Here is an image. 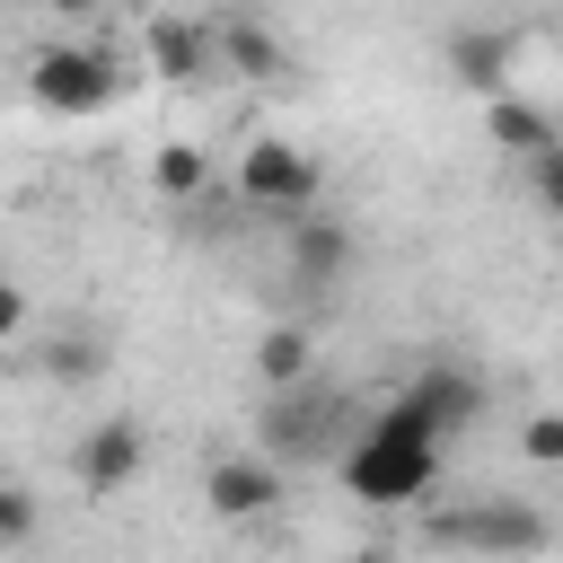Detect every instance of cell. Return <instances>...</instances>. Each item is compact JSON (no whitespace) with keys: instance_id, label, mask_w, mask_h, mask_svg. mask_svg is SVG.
<instances>
[{"instance_id":"obj_6","label":"cell","mask_w":563,"mask_h":563,"mask_svg":"<svg viewBox=\"0 0 563 563\" xmlns=\"http://www.w3.org/2000/svg\"><path fill=\"white\" fill-rule=\"evenodd\" d=\"M396 405L431 431V440H457L466 422H484V378L466 369V361H449V352H431L405 387H396Z\"/></svg>"},{"instance_id":"obj_18","label":"cell","mask_w":563,"mask_h":563,"mask_svg":"<svg viewBox=\"0 0 563 563\" xmlns=\"http://www.w3.org/2000/svg\"><path fill=\"white\" fill-rule=\"evenodd\" d=\"M519 449H528L537 466H563V405H554V413H528V431H519Z\"/></svg>"},{"instance_id":"obj_19","label":"cell","mask_w":563,"mask_h":563,"mask_svg":"<svg viewBox=\"0 0 563 563\" xmlns=\"http://www.w3.org/2000/svg\"><path fill=\"white\" fill-rule=\"evenodd\" d=\"M537 202H545V211H563V141L537 158Z\"/></svg>"},{"instance_id":"obj_8","label":"cell","mask_w":563,"mask_h":563,"mask_svg":"<svg viewBox=\"0 0 563 563\" xmlns=\"http://www.w3.org/2000/svg\"><path fill=\"white\" fill-rule=\"evenodd\" d=\"M352 229L334 220V211H299V220H282V273H290V290H308V299H325L343 273H352Z\"/></svg>"},{"instance_id":"obj_10","label":"cell","mask_w":563,"mask_h":563,"mask_svg":"<svg viewBox=\"0 0 563 563\" xmlns=\"http://www.w3.org/2000/svg\"><path fill=\"white\" fill-rule=\"evenodd\" d=\"M282 457H264V449H238V457H211L202 466V501H211V519H229V528H246V519H264V510H282Z\"/></svg>"},{"instance_id":"obj_17","label":"cell","mask_w":563,"mask_h":563,"mask_svg":"<svg viewBox=\"0 0 563 563\" xmlns=\"http://www.w3.org/2000/svg\"><path fill=\"white\" fill-rule=\"evenodd\" d=\"M88 369H97V343H88V334L44 343V378H88Z\"/></svg>"},{"instance_id":"obj_15","label":"cell","mask_w":563,"mask_h":563,"mask_svg":"<svg viewBox=\"0 0 563 563\" xmlns=\"http://www.w3.org/2000/svg\"><path fill=\"white\" fill-rule=\"evenodd\" d=\"M308 325H264V343H255V378L264 387H299L308 378Z\"/></svg>"},{"instance_id":"obj_11","label":"cell","mask_w":563,"mask_h":563,"mask_svg":"<svg viewBox=\"0 0 563 563\" xmlns=\"http://www.w3.org/2000/svg\"><path fill=\"white\" fill-rule=\"evenodd\" d=\"M211 35H220V79L264 88V79H282V70H290V44H282L264 18H246V9H220V18H211Z\"/></svg>"},{"instance_id":"obj_16","label":"cell","mask_w":563,"mask_h":563,"mask_svg":"<svg viewBox=\"0 0 563 563\" xmlns=\"http://www.w3.org/2000/svg\"><path fill=\"white\" fill-rule=\"evenodd\" d=\"M35 545V484H0V554Z\"/></svg>"},{"instance_id":"obj_13","label":"cell","mask_w":563,"mask_h":563,"mask_svg":"<svg viewBox=\"0 0 563 563\" xmlns=\"http://www.w3.org/2000/svg\"><path fill=\"white\" fill-rule=\"evenodd\" d=\"M449 70H457V88H475V97H501L510 35H493V26H457V35H449Z\"/></svg>"},{"instance_id":"obj_9","label":"cell","mask_w":563,"mask_h":563,"mask_svg":"<svg viewBox=\"0 0 563 563\" xmlns=\"http://www.w3.org/2000/svg\"><path fill=\"white\" fill-rule=\"evenodd\" d=\"M70 466H79V493H88V501H114L123 484H141V466H150V431H141L132 413H106V422L79 431Z\"/></svg>"},{"instance_id":"obj_2","label":"cell","mask_w":563,"mask_h":563,"mask_svg":"<svg viewBox=\"0 0 563 563\" xmlns=\"http://www.w3.org/2000/svg\"><path fill=\"white\" fill-rule=\"evenodd\" d=\"M422 545L466 554V563H537L554 545V519L537 501H519V493H484V501L422 510Z\"/></svg>"},{"instance_id":"obj_3","label":"cell","mask_w":563,"mask_h":563,"mask_svg":"<svg viewBox=\"0 0 563 563\" xmlns=\"http://www.w3.org/2000/svg\"><path fill=\"white\" fill-rule=\"evenodd\" d=\"M26 97L44 106V114H106L114 97H123V70H114V53H97V44H35L26 53Z\"/></svg>"},{"instance_id":"obj_20","label":"cell","mask_w":563,"mask_h":563,"mask_svg":"<svg viewBox=\"0 0 563 563\" xmlns=\"http://www.w3.org/2000/svg\"><path fill=\"white\" fill-rule=\"evenodd\" d=\"M44 9H53V18H97L106 0H44Z\"/></svg>"},{"instance_id":"obj_4","label":"cell","mask_w":563,"mask_h":563,"mask_svg":"<svg viewBox=\"0 0 563 563\" xmlns=\"http://www.w3.org/2000/svg\"><path fill=\"white\" fill-rule=\"evenodd\" d=\"M343 413H352V405H343L334 387H317V378H299V387H264L255 449H264V457H282V466H308V457H325V449H334Z\"/></svg>"},{"instance_id":"obj_14","label":"cell","mask_w":563,"mask_h":563,"mask_svg":"<svg viewBox=\"0 0 563 563\" xmlns=\"http://www.w3.org/2000/svg\"><path fill=\"white\" fill-rule=\"evenodd\" d=\"M150 185H158V202H202V194H211V158H202L194 141H158Z\"/></svg>"},{"instance_id":"obj_1","label":"cell","mask_w":563,"mask_h":563,"mask_svg":"<svg viewBox=\"0 0 563 563\" xmlns=\"http://www.w3.org/2000/svg\"><path fill=\"white\" fill-rule=\"evenodd\" d=\"M440 449L449 440H431L396 396L352 431V449H343V484H352V501H369V510H405V501H422V493H440Z\"/></svg>"},{"instance_id":"obj_12","label":"cell","mask_w":563,"mask_h":563,"mask_svg":"<svg viewBox=\"0 0 563 563\" xmlns=\"http://www.w3.org/2000/svg\"><path fill=\"white\" fill-rule=\"evenodd\" d=\"M484 141H493L501 158H528V167H537L563 132H554V114H545V106H528V97H510V88H501V97H484Z\"/></svg>"},{"instance_id":"obj_7","label":"cell","mask_w":563,"mask_h":563,"mask_svg":"<svg viewBox=\"0 0 563 563\" xmlns=\"http://www.w3.org/2000/svg\"><path fill=\"white\" fill-rule=\"evenodd\" d=\"M141 62H150V79H167V88H202V79H220V35H211V18L150 9V18H141Z\"/></svg>"},{"instance_id":"obj_21","label":"cell","mask_w":563,"mask_h":563,"mask_svg":"<svg viewBox=\"0 0 563 563\" xmlns=\"http://www.w3.org/2000/svg\"><path fill=\"white\" fill-rule=\"evenodd\" d=\"M343 563H387V554H378V545H361V554H343Z\"/></svg>"},{"instance_id":"obj_5","label":"cell","mask_w":563,"mask_h":563,"mask_svg":"<svg viewBox=\"0 0 563 563\" xmlns=\"http://www.w3.org/2000/svg\"><path fill=\"white\" fill-rule=\"evenodd\" d=\"M317 158L299 150V141H282V132H264V141H246V158H238V202L246 211H264V220H299V211H317Z\"/></svg>"}]
</instances>
